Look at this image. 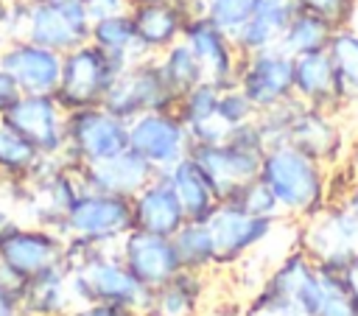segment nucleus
<instances>
[{
    "mask_svg": "<svg viewBox=\"0 0 358 316\" xmlns=\"http://www.w3.org/2000/svg\"><path fill=\"white\" fill-rule=\"evenodd\" d=\"M235 84L257 112L294 98V56L280 45L241 56Z\"/></svg>",
    "mask_w": 358,
    "mask_h": 316,
    "instance_id": "nucleus-10",
    "label": "nucleus"
},
{
    "mask_svg": "<svg viewBox=\"0 0 358 316\" xmlns=\"http://www.w3.org/2000/svg\"><path fill=\"white\" fill-rule=\"evenodd\" d=\"M90 42L95 48H101L120 70L129 67L131 62L148 56L137 39V31H134V22L126 14H115V17H106V20H98L90 25Z\"/></svg>",
    "mask_w": 358,
    "mask_h": 316,
    "instance_id": "nucleus-28",
    "label": "nucleus"
},
{
    "mask_svg": "<svg viewBox=\"0 0 358 316\" xmlns=\"http://www.w3.org/2000/svg\"><path fill=\"white\" fill-rule=\"evenodd\" d=\"M129 148L157 171H168L190 154V134L176 109H154L129 120Z\"/></svg>",
    "mask_w": 358,
    "mask_h": 316,
    "instance_id": "nucleus-11",
    "label": "nucleus"
},
{
    "mask_svg": "<svg viewBox=\"0 0 358 316\" xmlns=\"http://www.w3.org/2000/svg\"><path fill=\"white\" fill-rule=\"evenodd\" d=\"M213 274L179 268L171 280L148 291L143 308L145 316H199L207 299V282Z\"/></svg>",
    "mask_w": 358,
    "mask_h": 316,
    "instance_id": "nucleus-22",
    "label": "nucleus"
},
{
    "mask_svg": "<svg viewBox=\"0 0 358 316\" xmlns=\"http://www.w3.org/2000/svg\"><path fill=\"white\" fill-rule=\"evenodd\" d=\"M296 8H299L296 0H255L249 20L232 34L238 53L246 56L280 45V36L291 22V17L296 14Z\"/></svg>",
    "mask_w": 358,
    "mask_h": 316,
    "instance_id": "nucleus-25",
    "label": "nucleus"
},
{
    "mask_svg": "<svg viewBox=\"0 0 358 316\" xmlns=\"http://www.w3.org/2000/svg\"><path fill=\"white\" fill-rule=\"evenodd\" d=\"M173 249L176 257L182 263V268L190 271H201V274H215V246H213V235L207 229V221H185L173 235Z\"/></svg>",
    "mask_w": 358,
    "mask_h": 316,
    "instance_id": "nucleus-31",
    "label": "nucleus"
},
{
    "mask_svg": "<svg viewBox=\"0 0 358 316\" xmlns=\"http://www.w3.org/2000/svg\"><path fill=\"white\" fill-rule=\"evenodd\" d=\"M182 39L187 42V48L199 59L201 73H204V81H210L215 87L235 84L241 53H238L235 42H232V36L227 31H221L218 25H213L204 14H190L187 22H185Z\"/></svg>",
    "mask_w": 358,
    "mask_h": 316,
    "instance_id": "nucleus-16",
    "label": "nucleus"
},
{
    "mask_svg": "<svg viewBox=\"0 0 358 316\" xmlns=\"http://www.w3.org/2000/svg\"><path fill=\"white\" fill-rule=\"evenodd\" d=\"M90 17L81 0H45L25 3L20 36L45 45L50 50L67 53L84 42H90Z\"/></svg>",
    "mask_w": 358,
    "mask_h": 316,
    "instance_id": "nucleus-9",
    "label": "nucleus"
},
{
    "mask_svg": "<svg viewBox=\"0 0 358 316\" xmlns=\"http://www.w3.org/2000/svg\"><path fill=\"white\" fill-rule=\"evenodd\" d=\"M179 3H182V6H187L193 14H196V8H199V0H179Z\"/></svg>",
    "mask_w": 358,
    "mask_h": 316,
    "instance_id": "nucleus-46",
    "label": "nucleus"
},
{
    "mask_svg": "<svg viewBox=\"0 0 358 316\" xmlns=\"http://www.w3.org/2000/svg\"><path fill=\"white\" fill-rule=\"evenodd\" d=\"M229 201H235L238 207H243L246 213H252V215H266V218H282V210H280V204H277V199H274V193L268 190V185L257 176V179H252V182H246Z\"/></svg>",
    "mask_w": 358,
    "mask_h": 316,
    "instance_id": "nucleus-36",
    "label": "nucleus"
},
{
    "mask_svg": "<svg viewBox=\"0 0 358 316\" xmlns=\"http://www.w3.org/2000/svg\"><path fill=\"white\" fill-rule=\"evenodd\" d=\"M22 288H25V280H22L20 274H14L8 266L0 263V294H6V296H11V299L20 302Z\"/></svg>",
    "mask_w": 358,
    "mask_h": 316,
    "instance_id": "nucleus-41",
    "label": "nucleus"
},
{
    "mask_svg": "<svg viewBox=\"0 0 358 316\" xmlns=\"http://www.w3.org/2000/svg\"><path fill=\"white\" fill-rule=\"evenodd\" d=\"M90 22H98V20H106V17H115V14H126L129 11V0H81Z\"/></svg>",
    "mask_w": 358,
    "mask_h": 316,
    "instance_id": "nucleus-40",
    "label": "nucleus"
},
{
    "mask_svg": "<svg viewBox=\"0 0 358 316\" xmlns=\"http://www.w3.org/2000/svg\"><path fill=\"white\" fill-rule=\"evenodd\" d=\"M131 215H134L137 229L165 235V238H171L187 221L185 210L162 171L131 196Z\"/></svg>",
    "mask_w": 358,
    "mask_h": 316,
    "instance_id": "nucleus-21",
    "label": "nucleus"
},
{
    "mask_svg": "<svg viewBox=\"0 0 358 316\" xmlns=\"http://www.w3.org/2000/svg\"><path fill=\"white\" fill-rule=\"evenodd\" d=\"M260 179L274 193L282 215L310 218L327 204V165L291 143L266 148L260 159Z\"/></svg>",
    "mask_w": 358,
    "mask_h": 316,
    "instance_id": "nucleus-1",
    "label": "nucleus"
},
{
    "mask_svg": "<svg viewBox=\"0 0 358 316\" xmlns=\"http://www.w3.org/2000/svg\"><path fill=\"white\" fill-rule=\"evenodd\" d=\"M185 210V218L190 221H204L215 207H218V193L210 185L207 173L201 171V165L187 154L182 157L176 165H171L168 171H162Z\"/></svg>",
    "mask_w": 358,
    "mask_h": 316,
    "instance_id": "nucleus-27",
    "label": "nucleus"
},
{
    "mask_svg": "<svg viewBox=\"0 0 358 316\" xmlns=\"http://www.w3.org/2000/svg\"><path fill=\"white\" fill-rule=\"evenodd\" d=\"M243 316H310V313L296 299L260 285V291L246 302Z\"/></svg>",
    "mask_w": 358,
    "mask_h": 316,
    "instance_id": "nucleus-35",
    "label": "nucleus"
},
{
    "mask_svg": "<svg viewBox=\"0 0 358 316\" xmlns=\"http://www.w3.org/2000/svg\"><path fill=\"white\" fill-rule=\"evenodd\" d=\"M257 117V109L252 106V101L241 92L238 84H229V87H221L218 92V120L232 131L235 126H243L249 120Z\"/></svg>",
    "mask_w": 358,
    "mask_h": 316,
    "instance_id": "nucleus-37",
    "label": "nucleus"
},
{
    "mask_svg": "<svg viewBox=\"0 0 358 316\" xmlns=\"http://www.w3.org/2000/svg\"><path fill=\"white\" fill-rule=\"evenodd\" d=\"M0 316H22L20 313V302L6 296V294H0Z\"/></svg>",
    "mask_w": 358,
    "mask_h": 316,
    "instance_id": "nucleus-44",
    "label": "nucleus"
},
{
    "mask_svg": "<svg viewBox=\"0 0 358 316\" xmlns=\"http://www.w3.org/2000/svg\"><path fill=\"white\" fill-rule=\"evenodd\" d=\"M218 92H221V87L201 81L193 89H187L185 95H179V101H176V115L182 117L193 145L224 143L229 134V129L218 120Z\"/></svg>",
    "mask_w": 358,
    "mask_h": 316,
    "instance_id": "nucleus-26",
    "label": "nucleus"
},
{
    "mask_svg": "<svg viewBox=\"0 0 358 316\" xmlns=\"http://www.w3.org/2000/svg\"><path fill=\"white\" fill-rule=\"evenodd\" d=\"M22 92H20V87H17V81L0 67V117H3V112L20 98Z\"/></svg>",
    "mask_w": 358,
    "mask_h": 316,
    "instance_id": "nucleus-42",
    "label": "nucleus"
},
{
    "mask_svg": "<svg viewBox=\"0 0 358 316\" xmlns=\"http://www.w3.org/2000/svg\"><path fill=\"white\" fill-rule=\"evenodd\" d=\"M294 98L302 101L305 106H316L324 112L341 109L327 48L294 56Z\"/></svg>",
    "mask_w": 358,
    "mask_h": 316,
    "instance_id": "nucleus-24",
    "label": "nucleus"
},
{
    "mask_svg": "<svg viewBox=\"0 0 358 316\" xmlns=\"http://www.w3.org/2000/svg\"><path fill=\"white\" fill-rule=\"evenodd\" d=\"M76 305L78 299H76L73 280L64 263L28 277L22 296H20L22 316H67Z\"/></svg>",
    "mask_w": 358,
    "mask_h": 316,
    "instance_id": "nucleus-23",
    "label": "nucleus"
},
{
    "mask_svg": "<svg viewBox=\"0 0 358 316\" xmlns=\"http://www.w3.org/2000/svg\"><path fill=\"white\" fill-rule=\"evenodd\" d=\"M45 154L36 151L17 129L0 117V185H22L42 165Z\"/></svg>",
    "mask_w": 358,
    "mask_h": 316,
    "instance_id": "nucleus-30",
    "label": "nucleus"
},
{
    "mask_svg": "<svg viewBox=\"0 0 358 316\" xmlns=\"http://www.w3.org/2000/svg\"><path fill=\"white\" fill-rule=\"evenodd\" d=\"M67 316H145V313L137 308L115 305V302H84V305H76Z\"/></svg>",
    "mask_w": 358,
    "mask_h": 316,
    "instance_id": "nucleus-39",
    "label": "nucleus"
},
{
    "mask_svg": "<svg viewBox=\"0 0 358 316\" xmlns=\"http://www.w3.org/2000/svg\"><path fill=\"white\" fill-rule=\"evenodd\" d=\"M285 143H291L294 148L305 151L308 157H313L322 165H333L341 154V129L333 120V112L316 109V106H305L299 101L291 126H288V137Z\"/></svg>",
    "mask_w": 358,
    "mask_h": 316,
    "instance_id": "nucleus-20",
    "label": "nucleus"
},
{
    "mask_svg": "<svg viewBox=\"0 0 358 316\" xmlns=\"http://www.w3.org/2000/svg\"><path fill=\"white\" fill-rule=\"evenodd\" d=\"M190 14L193 11L179 0H145L129 6V17L134 22L137 39L148 56H159L165 48L179 42Z\"/></svg>",
    "mask_w": 358,
    "mask_h": 316,
    "instance_id": "nucleus-19",
    "label": "nucleus"
},
{
    "mask_svg": "<svg viewBox=\"0 0 358 316\" xmlns=\"http://www.w3.org/2000/svg\"><path fill=\"white\" fill-rule=\"evenodd\" d=\"M204 221L215 246V268L224 271V268H235L257 246H263L271 238L280 218L252 215L235 201H218V207Z\"/></svg>",
    "mask_w": 358,
    "mask_h": 316,
    "instance_id": "nucleus-7",
    "label": "nucleus"
},
{
    "mask_svg": "<svg viewBox=\"0 0 358 316\" xmlns=\"http://www.w3.org/2000/svg\"><path fill=\"white\" fill-rule=\"evenodd\" d=\"M266 151L241 145L235 140L213 143V145H193L190 157L201 165L210 185L215 187L221 201H229L246 182L260 176V159Z\"/></svg>",
    "mask_w": 358,
    "mask_h": 316,
    "instance_id": "nucleus-15",
    "label": "nucleus"
},
{
    "mask_svg": "<svg viewBox=\"0 0 358 316\" xmlns=\"http://www.w3.org/2000/svg\"><path fill=\"white\" fill-rule=\"evenodd\" d=\"M296 3H299V8L313 11L322 20H327L333 28L350 25V20L358 8V0H296Z\"/></svg>",
    "mask_w": 358,
    "mask_h": 316,
    "instance_id": "nucleus-38",
    "label": "nucleus"
},
{
    "mask_svg": "<svg viewBox=\"0 0 358 316\" xmlns=\"http://www.w3.org/2000/svg\"><path fill=\"white\" fill-rule=\"evenodd\" d=\"M134 3H145V0H129V6H134Z\"/></svg>",
    "mask_w": 358,
    "mask_h": 316,
    "instance_id": "nucleus-47",
    "label": "nucleus"
},
{
    "mask_svg": "<svg viewBox=\"0 0 358 316\" xmlns=\"http://www.w3.org/2000/svg\"><path fill=\"white\" fill-rule=\"evenodd\" d=\"M129 148V120L112 115L106 106H87L67 112L64 159L73 165H95Z\"/></svg>",
    "mask_w": 358,
    "mask_h": 316,
    "instance_id": "nucleus-5",
    "label": "nucleus"
},
{
    "mask_svg": "<svg viewBox=\"0 0 358 316\" xmlns=\"http://www.w3.org/2000/svg\"><path fill=\"white\" fill-rule=\"evenodd\" d=\"M338 280H341V285L347 288V294L352 296V302L358 305V257H352L350 263H344L338 271Z\"/></svg>",
    "mask_w": 358,
    "mask_h": 316,
    "instance_id": "nucleus-43",
    "label": "nucleus"
},
{
    "mask_svg": "<svg viewBox=\"0 0 358 316\" xmlns=\"http://www.w3.org/2000/svg\"><path fill=\"white\" fill-rule=\"evenodd\" d=\"M157 59H159V67H162V73H165V78H168V84L176 95H185L187 89H193L196 84L204 81L201 64H199V59L193 56V50L187 48L185 39L165 48Z\"/></svg>",
    "mask_w": 358,
    "mask_h": 316,
    "instance_id": "nucleus-33",
    "label": "nucleus"
},
{
    "mask_svg": "<svg viewBox=\"0 0 358 316\" xmlns=\"http://www.w3.org/2000/svg\"><path fill=\"white\" fill-rule=\"evenodd\" d=\"M333 25L327 20H322L313 11L296 8V14L291 17V22L285 25L282 36H280V48L288 56H299V53H310V50H324L330 36H333Z\"/></svg>",
    "mask_w": 358,
    "mask_h": 316,
    "instance_id": "nucleus-32",
    "label": "nucleus"
},
{
    "mask_svg": "<svg viewBox=\"0 0 358 316\" xmlns=\"http://www.w3.org/2000/svg\"><path fill=\"white\" fill-rule=\"evenodd\" d=\"M25 3H45V0H25Z\"/></svg>",
    "mask_w": 358,
    "mask_h": 316,
    "instance_id": "nucleus-48",
    "label": "nucleus"
},
{
    "mask_svg": "<svg viewBox=\"0 0 358 316\" xmlns=\"http://www.w3.org/2000/svg\"><path fill=\"white\" fill-rule=\"evenodd\" d=\"M302 252L324 268L338 271L344 263L358 257V215L344 204H324L319 213L305 218Z\"/></svg>",
    "mask_w": 358,
    "mask_h": 316,
    "instance_id": "nucleus-8",
    "label": "nucleus"
},
{
    "mask_svg": "<svg viewBox=\"0 0 358 316\" xmlns=\"http://www.w3.org/2000/svg\"><path fill=\"white\" fill-rule=\"evenodd\" d=\"M0 263L22 280L64 263V235L31 221H14L0 235Z\"/></svg>",
    "mask_w": 358,
    "mask_h": 316,
    "instance_id": "nucleus-12",
    "label": "nucleus"
},
{
    "mask_svg": "<svg viewBox=\"0 0 358 316\" xmlns=\"http://www.w3.org/2000/svg\"><path fill=\"white\" fill-rule=\"evenodd\" d=\"M129 229H134L131 199L101 190H81L67 207L59 227L64 238H81L95 243H117Z\"/></svg>",
    "mask_w": 358,
    "mask_h": 316,
    "instance_id": "nucleus-6",
    "label": "nucleus"
},
{
    "mask_svg": "<svg viewBox=\"0 0 358 316\" xmlns=\"http://www.w3.org/2000/svg\"><path fill=\"white\" fill-rule=\"evenodd\" d=\"M252 8H255V0H199L196 14H204L213 25H218L232 36L249 20Z\"/></svg>",
    "mask_w": 358,
    "mask_h": 316,
    "instance_id": "nucleus-34",
    "label": "nucleus"
},
{
    "mask_svg": "<svg viewBox=\"0 0 358 316\" xmlns=\"http://www.w3.org/2000/svg\"><path fill=\"white\" fill-rule=\"evenodd\" d=\"M120 67L92 42H84L62 56V76L56 87V101L64 112L101 106Z\"/></svg>",
    "mask_w": 358,
    "mask_h": 316,
    "instance_id": "nucleus-3",
    "label": "nucleus"
},
{
    "mask_svg": "<svg viewBox=\"0 0 358 316\" xmlns=\"http://www.w3.org/2000/svg\"><path fill=\"white\" fill-rule=\"evenodd\" d=\"M62 56L45 45L25 36H11L0 42V67L17 81L25 95H53L62 76Z\"/></svg>",
    "mask_w": 358,
    "mask_h": 316,
    "instance_id": "nucleus-14",
    "label": "nucleus"
},
{
    "mask_svg": "<svg viewBox=\"0 0 358 316\" xmlns=\"http://www.w3.org/2000/svg\"><path fill=\"white\" fill-rule=\"evenodd\" d=\"M70 280H73V291L78 305L84 302H115V305H126V308H137L143 310L148 302V291L120 260L117 246L101 252L98 257H92L90 263L78 266V268H67Z\"/></svg>",
    "mask_w": 358,
    "mask_h": 316,
    "instance_id": "nucleus-4",
    "label": "nucleus"
},
{
    "mask_svg": "<svg viewBox=\"0 0 358 316\" xmlns=\"http://www.w3.org/2000/svg\"><path fill=\"white\" fill-rule=\"evenodd\" d=\"M159 171L131 148H126L103 162H95V165H78L84 190H101V193H112V196H123V199H131Z\"/></svg>",
    "mask_w": 358,
    "mask_h": 316,
    "instance_id": "nucleus-18",
    "label": "nucleus"
},
{
    "mask_svg": "<svg viewBox=\"0 0 358 316\" xmlns=\"http://www.w3.org/2000/svg\"><path fill=\"white\" fill-rule=\"evenodd\" d=\"M341 204H344V207H347V210H352V213H355V215H358V185H355V187H352V190H350V196H347V199H344V201H341Z\"/></svg>",
    "mask_w": 358,
    "mask_h": 316,
    "instance_id": "nucleus-45",
    "label": "nucleus"
},
{
    "mask_svg": "<svg viewBox=\"0 0 358 316\" xmlns=\"http://www.w3.org/2000/svg\"><path fill=\"white\" fill-rule=\"evenodd\" d=\"M176 101H179V95L171 89V84L159 67V59L143 56L115 76L101 106H106L112 115H117L123 120H131L143 112L176 109Z\"/></svg>",
    "mask_w": 358,
    "mask_h": 316,
    "instance_id": "nucleus-2",
    "label": "nucleus"
},
{
    "mask_svg": "<svg viewBox=\"0 0 358 316\" xmlns=\"http://www.w3.org/2000/svg\"><path fill=\"white\" fill-rule=\"evenodd\" d=\"M3 120L17 129L36 151L45 157H64L67 145V112L56 95H20L6 112Z\"/></svg>",
    "mask_w": 358,
    "mask_h": 316,
    "instance_id": "nucleus-13",
    "label": "nucleus"
},
{
    "mask_svg": "<svg viewBox=\"0 0 358 316\" xmlns=\"http://www.w3.org/2000/svg\"><path fill=\"white\" fill-rule=\"evenodd\" d=\"M117 254L126 263V268L145 285V288H157L165 280H171L182 263L176 257L173 240L165 235H154L145 229H129L120 240H117Z\"/></svg>",
    "mask_w": 358,
    "mask_h": 316,
    "instance_id": "nucleus-17",
    "label": "nucleus"
},
{
    "mask_svg": "<svg viewBox=\"0 0 358 316\" xmlns=\"http://www.w3.org/2000/svg\"><path fill=\"white\" fill-rule=\"evenodd\" d=\"M327 53L333 62L341 106H355L358 103V28L355 25L336 28L327 42Z\"/></svg>",
    "mask_w": 358,
    "mask_h": 316,
    "instance_id": "nucleus-29",
    "label": "nucleus"
}]
</instances>
